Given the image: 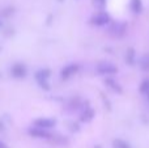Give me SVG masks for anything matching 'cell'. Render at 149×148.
Listing matches in <instances>:
<instances>
[{"label":"cell","instance_id":"obj_1","mask_svg":"<svg viewBox=\"0 0 149 148\" xmlns=\"http://www.w3.org/2000/svg\"><path fill=\"white\" fill-rule=\"evenodd\" d=\"M90 21H92V24L95 25V26H103V25H106V24L110 22V16H109L107 12L101 10V12L95 13Z\"/></svg>","mask_w":149,"mask_h":148},{"label":"cell","instance_id":"obj_2","mask_svg":"<svg viewBox=\"0 0 149 148\" xmlns=\"http://www.w3.org/2000/svg\"><path fill=\"white\" fill-rule=\"evenodd\" d=\"M97 71L101 75H113V73H116L118 68L110 62H101L97 66Z\"/></svg>","mask_w":149,"mask_h":148},{"label":"cell","instance_id":"obj_3","mask_svg":"<svg viewBox=\"0 0 149 148\" xmlns=\"http://www.w3.org/2000/svg\"><path fill=\"white\" fill-rule=\"evenodd\" d=\"M55 125H56V121L51 119V118H38L34 121V126L38 128H43V130L54 127Z\"/></svg>","mask_w":149,"mask_h":148},{"label":"cell","instance_id":"obj_4","mask_svg":"<svg viewBox=\"0 0 149 148\" xmlns=\"http://www.w3.org/2000/svg\"><path fill=\"white\" fill-rule=\"evenodd\" d=\"M10 73H12L13 77H17V79L25 77L26 76V66L22 64V63H16V64H13L12 68H10Z\"/></svg>","mask_w":149,"mask_h":148},{"label":"cell","instance_id":"obj_5","mask_svg":"<svg viewBox=\"0 0 149 148\" xmlns=\"http://www.w3.org/2000/svg\"><path fill=\"white\" fill-rule=\"evenodd\" d=\"M77 71H79V66L77 64H68L60 71V77L63 80H67L71 76H73L74 73H77Z\"/></svg>","mask_w":149,"mask_h":148},{"label":"cell","instance_id":"obj_6","mask_svg":"<svg viewBox=\"0 0 149 148\" xmlns=\"http://www.w3.org/2000/svg\"><path fill=\"white\" fill-rule=\"evenodd\" d=\"M29 134L34 138H41V139H50L51 138V134L49 131L43 130V128H38V127H33L29 130Z\"/></svg>","mask_w":149,"mask_h":148},{"label":"cell","instance_id":"obj_7","mask_svg":"<svg viewBox=\"0 0 149 148\" xmlns=\"http://www.w3.org/2000/svg\"><path fill=\"white\" fill-rule=\"evenodd\" d=\"M51 76V71L49 68H42L36 72V79L37 81H47V79Z\"/></svg>","mask_w":149,"mask_h":148},{"label":"cell","instance_id":"obj_8","mask_svg":"<svg viewBox=\"0 0 149 148\" xmlns=\"http://www.w3.org/2000/svg\"><path fill=\"white\" fill-rule=\"evenodd\" d=\"M110 31L114 34V36L122 37L124 34V31H126V25H124V24H114V25L111 26Z\"/></svg>","mask_w":149,"mask_h":148},{"label":"cell","instance_id":"obj_9","mask_svg":"<svg viewBox=\"0 0 149 148\" xmlns=\"http://www.w3.org/2000/svg\"><path fill=\"white\" fill-rule=\"evenodd\" d=\"M93 118H94V110L90 109V108H88V109H85V112L81 113L80 119H81L82 122H90Z\"/></svg>","mask_w":149,"mask_h":148},{"label":"cell","instance_id":"obj_10","mask_svg":"<svg viewBox=\"0 0 149 148\" xmlns=\"http://www.w3.org/2000/svg\"><path fill=\"white\" fill-rule=\"evenodd\" d=\"M105 84H106V85H107L110 89H113L114 92H116V93H122L120 85H119V84L116 83L115 80H113V79H106V80H105Z\"/></svg>","mask_w":149,"mask_h":148},{"label":"cell","instance_id":"obj_11","mask_svg":"<svg viewBox=\"0 0 149 148\" xmlns=\"http://www.w3.org/2000/svg\"><path fill=\"white\" fill-rule=\"evenodd\" d=\"M131 9L134 13H140L143 10L141 0H131Z\"/></svg>","mask_w":149,"mask_h":148},{"label":"cell","instance_id":"obj_12","mask_svg":"<svg viewBox=\"0 0 149 148\" xmlns=\"http://www.w3.org/2000/svg\"><path fill=\"white\" fill-rule=\"evenodd\" d=\"M126 60H127V63H128L130 66H132L135 63V50L132 49V47L127 49V51H126Z\"/></svg>","mask_w":149,"mask_h":148},{"label":"cell","instance_id":"obj_13","mask_svg":"<svg viewBox=\"0 0 149 148\" xmlns=\"http://www.w3.org/2000/svg\"><path fill=\"white\" fill-rule=\"evenodd\" d=\"M113 147L114 148H131L128 142L123 140V139H115L113 142Z\"/></svg>","mask_w":149,"mask_h":148},{"label":"cell","instance_id":"obj_14","mask_svg":"<svg viewBox=\"0 0 149 148\" xmlns=\"http://www.w3.org/2000/svg\"><path fill=\"white\" fill-rule=\"evenodd\" d=\"M140 67L144 72H148L149 71V55H144L140 60Z\"/></svg>","mask_w":149,"mask_h":148},{"label":"cell","instance_id":"obj_15","mask_svg":"<svg viewBox=\"0 0 149 148\" xmlns=\"http://www.w3.org/2000/svg\"><path fill=\"white\" fill-rule=\"evenodd\" d=\"M148 92H149V77L145 79V80L141 83V85H140V93L148 94Z\"/></svg>","mask_w":149,"mask_h":148},{"label":"cell","instance_id":"obj_16","mask_svg":"<svg viewBox=\"0 0 149 148\" xmlns=\"http://www.w3.org/2000/svg\"><path fill=\"white\" fill-rule=\"evenodd\" d=\"M93 3H94V5H97L100 9H103L106 5V0H93Z\"/></svg>","mask_w":149,"mask_h":148},{"label":"cell","instance_id":"obj_17","mask_svg":"<svg viewBox=\"0 0 149 148\" xmlns=\"http://www.w3.org/2000/svg\"><path fill=\"white\" fill-rule=\"evenodd\" d=\"M38 84H39V87H41L42 89H45V91H49L50 89V85H49L47 81H38Z\"/></svg>","mask_w":149,"mask_h":148},{"label":"cell","instance_id":"obj_18","mask_svg":"<svg viewBox=\"0 0 149 148\" xmlns=\"http://www.w3.org/2000/svg\"><path fill=\"white\" fill-rule=\"evenodd\" d=\"M0 148H8V146L4 143V142H1V140H0Z\"/></svg>","mask_w":149,"mask_h":148},{"label":"cell","instance_id":"obj_19","mask_svg":"<svg viewBox=\"0 0 149 148\" xmlns=\"http://www.w3.org/2000/svg\"><path fill=\"white\" fill-rule=\"evenodd\" d=\"M5 130V127H4V123L0 121V131H4Z\"/></svg>","mask_w":149,"mask_h":148},{"label":"cell","instance_id":"obj_20","mask_svg":"<svg viewBox=\"0 0 149 148\" xmlns=\"http://www.w3.org/2000/svg\"><path fill=\"white\" fill-rule=\"evenodd\" d=\"M147 96H148V101H149V92H148V94H147Z\"/></svg>","mask_w":149,"mask_h":148},{"label":"cell","instance_id":"obj_21","mask_svg":"<svg viewBox=\"0 0 149 148\" xmlns=\"http://www.w3.org/2000/svg\"><path fill=\"white\" fill-rule=\"evenodd\" d=\"M0 51H1V47H0Z\"/></svg>","mask_w":149,"mask_h":148},{"label":"cell","instance_id":"obj_22","mask_svg":"<svg viewBox=\"0 0 149 148\" xmlns=\"http://www.w3.org/2000/svg\"><path fill=\"white\" fill-rule=\"evenodd\" d=\"M59 1H63V0H59Z\"/></svg>","mask_w":149,"mask_h":148},{"label":"cell","instance_id":"obj_23","mask_svg":"<svg viewBox=\"0 0 149 148\" xmlns=\"http://www.w3.org/2000/svg\"><path fill=\"white\" fill-rule=\"evenodd\" d=\"M0 26H1V22H0Z\"/></svg>","mask_w":149,"mask_h":148}]
</instances>
